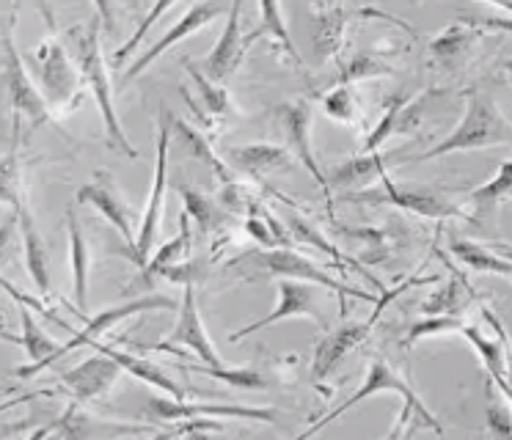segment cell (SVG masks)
Here are the masks:
<instances>
[{
  "label": "cell",
  "instance_id": "obj_1",
  "mask_svg": "<svg viewBox=\"0 0 512 440\" xmlns=\"http://www.w3.org/2000/svg\"><path fill=\"white\" fill-rule=\"evenodd\" d=\"M102 22L100 17L94 14L91 20L75 22L64 31V42H67L69 53L75 58V64L80 69V77H83V86L89 88L91 97L100 108L102 124H105V132H108V143L113 149L124 152L130 160H138V149H135L127 132H124L122 121L116 116V105H113V88H111V75H108V66H105V55H102Z\"/></svg>",
  "mask_w": 512,
  "mask_h": 440
},
{
  "label": "cell",
  "instance_id": "obj_2",
  "mask_svg": "<svg viewBox=\"0 0 512 440\" xmlns=\"http://www.w3.org/2000/svg\"><path fill=\"white\" fill-rule=\"evenodd\" d=\"M378 394H397L402 399L400 407V418H397V424L389 432V438H402V435H411L413 429H433L435 435H444V424L438 421L435 413L427 410V405L422 402V396L416 394V388H413L405 377H402L389 361H383V358H372L369 363L367 374H364V383L358 388L356 394L345 399L342 405L331 410L328 416L320 418V421H314L312 427L301 432V438H309V435H317L320 429L328 427L331 421H336L339 416H345L347 410H353L358 402H364V399H372V396Z\"/></svg>",
  "mask_w": 512,
  "mask_h": 440
},
{
  "label": "cell",
  "instance_id": "obj_3",
  "mask_svg": "<svg viewBox=\"0 0 512 440\" xmlns=\"http://www.w3.org/2000/svg\"><path fill=\"white\" fill-rule=\"evenodd\" d=\"M490 146H512V121L488 91H468L463 121L441 143L430 146L419 157H408V163H427L444 154L479 152Z\"/></svg>",
  "mask_w": 512,
  "mask_h": 440
},
{
  "label": "cell",
  "instance_id": "obj_4",
  "mask_svg": "<svg viewBox=\"0 0 512 440\" xmlns=\"http://www.w3.org/2000/svg\"><path fill=\"white\" fill-rule=\"evenodd\" d=\"M31 69H34L36 86L56 116L78 108L86 86L67 42L58 33H50L45 42H39L31 50Z\"/></svg>",
  "mask_w": 512,
  "mask_h": 440
},
{
  "label": "cell",
  "instance_id": "obj_5",
  "mask_svg": "<svg viewBox=\"0 0 512 440\" xmlns=\"http://www.w3.org/2000/svg\"><path fill=\"white\" fill-rule=\"evenodd\" d=\"M160 308H179L177 300H171L168 295H144V297H135V300H127L122 306H111V308H102L100 314L94 319H86V328L75 333L72 339L64 341V344H58L56 350L47 355L45 361H36V363H25V366H17L14 374L20 377V380H31L39 372H45L50 369L58 358H64L72 350H78V347H89V344H97L102 333H108L111 328H116L119 322L124 319H133L138 314H144V311H160Z\"/></svg>",
  "mask_w": 512,
  "mask_h": 440
},
{
  "label": "cell",
  "instance_id": "obj_6",
  "mask_svg": "<svg viewBox=\"0 0 512 440\" xmlns=\"http://www.w3.org/2000/svg\"><path fill=\"white\" fill-rule=\"evenodd\" d=\"M240 262L245 267H251L254 273L270 275V278H295V281H306V284L312 286H325V289H331L339 297L342 306H345V297H358V300H367V303H378L369 292H361L356 286L339 284L336 278H331L325 270H320L312 259L290 251V248H268V251L248 253Z\"/></svg>",
  "mask_w": 512,
  "mask_h": 440
},
{
  "label": "cell",
  "instance_id": "obj_7",
  "mask_svg": "<svg viewBox=\"0 0 512 440\" xmlns=\"http://www.w3.org/2000/svg\"><path fill=\"white\" fill-rule=\"evenodd\" d=\"M174 132V119H168V113H160V130H157V160H155V182L146 198L144 218L141 229L135 234V245L124 253L133 264L144 267L149 262V253L155 251L157 231H160V218H163V201H166V182H168V141Z\"/></svg>",
  "mask_w": 512,
  "mask_h": 440
},
{
  "label": "cell",
  "instance_id": "obj_8",
  "mask_svg": "<svg viewBox=\"0 0 512 440\" xmlns=\"http://www.w3.org/2000/svg\"><path fill=\"white\" fill-rule=\"evenodd\" d=\"M0 50H3V77H6V88H9V102H12L14 116L31 121V127H42V124H50L56 121L58 116L50 110V105L42 97V91L36 86V80L28 72L23 55L17 53L14 47V31L9 28L3 42H0Z\"/></svg>",
  "mask_w": 512,
  "mask_h": 440
},
{
  "label": "cell",
  "instance_id": "obj_9",
  "mask_svg": "<svg viewBox=\"0 0 512 440\" xmlns=\"http://www.w3.org/2000/svg\"><path fill=\"white\" fill-rule=\"evenodd\" d=\"M342 198H347V201H369V204H391V207L405 209V212H413V215L427 220L466 218L463 207L441 196V193L422 190V187H400L389 182V179H380V187L353 190V193H345Z\"/></svg>",
  "mask_w": 512,
  "mask_h": 440
},
{
  "label": "cell",
  "instance_id": "obj_10",
  "mask_svg": "<svg viewBox=\"0 0 512 440\" xmlns=\"http://www.w3.org/2000/svg\"><path fill=\"white\" fill-rule=\"evenodd\" d=\"M276 119H279L281 130L287 135L290 143L292 157L301 163V168L309 171L317 187H323V193L331 198V187H328V174H323V168L317 163V154H314L312 143V124H314V105L309 97L290 99V102H281L276 105Z\"/></svg>",
  "mask_w": 512,
  "mask_h": 440
},
{
  "label": "cell",
  "instance_id": "obj_11",
  "mask_svg": "<svg viewBox=\"0 0 512 440\" xmlns=\"http://www.w3.org/2000/svg\"><path fill=\"white\" fill-rule=\"evenodd\" d=\"M75 201H78V204H91V207L100 212L102 218L111 223L113 229L122 234L127 251L133 248L135 223H138V218H135L133 204L127 201V196L122 193V187L116 185V179L111 176V171H94V179H91L89 185L80 187L78 193H75Z\"/></svg>",
  "mask_w": 512,
  "mask_h": 440
},
{
  "label": "cell",
  "instance_id": "obj_12",
  "mask_svg": "<svg viewBox=\"0 0 512 440\" xmlns=\"http://www.w3.org/2000/svg\"><path fill=\"white\" fill-rule=\"evenodd\" d=\"M144 416L157 424H171L182 418H243V421H265L273 424L279 413L273 407H245V405H199L185 399H166L149 396L144 405Z\"/></svg>",
  "mask_w": 512,
  "mask_h": 440
},
{
  "label": "cell",
  "instance_id": "obj_13",
  "mask_svg": "<svg viewBox=\"0 0 512 440\" xmlns=\"http://www.w3.org/2000/svg\"><path fill=\"white\" fill-rule=\"evenodd\" d=\"M177 347H185L190 350L201 363H210V366H221L223 358L215 350V344L207 336L204 330V322H201L199 314V300H196V284H185V295H182V303L177 308V322H174V330L168 333L166 341L155 344V350H177Z\"/></svg>",
  "mask_w": 512,
  "mask_h": 440
},
{
  "label": "cell",
  "instance_id": "obj_14",
  "mask_svg": "<svg viewBox=\"0 0 512 440\" xmlns=\"http://www.w3.org/2000/svg\"><path fill=\"white\" fill-rule=\"evenodd\" d=\"M295 317H303V319H312L314 325H325V317L320 306H317V297H314V289L312 284H306V281H295V278H279V303L276 308L265 314L262 319H256L251 325H245V328L234 330L229 341L237 344V341L248 339V336H254L256 330H265L270 325H276L281 319H295Z\"/></svg>",
  "mask_w": 512,
  "mask_h": 440
},
{
  "label": "cell",
  "instance_id": "obj_15",
  "mask_svg": "<svg viewBox=\"0 0 512 440\" xmlns=\"http://www.w3.org/2000/svg\"><path fill=\"white\" fill-rule=\"evenodd\" d=\"M221 14L223 3H218V0H199V3H193V6H190V9L185 11V14H182V17H179L155 44H149V50H144V53L135 58L133 64H130V69L124 72V80H135L138 75H144L146 69L155 64L157 58L166 53V50H171L174 44L182 42V39H188L193 33L204 31V28H207L212 20H218Z\"/></svg>",
  "mask_w": 512,
  "mask_h": 440
},
{
  "label": "cell",
  "instance_id": "obj_16",
  "mask_svg": "<svg viewBox=\"0 0 512 440\" xmlns=\"http://www.w3.org/2000/svg\"><path fill=\"white\" fill-rule=\"evenodd\" d=\"M124 369L119 366L116 358H111L108 352L102 355H94L89 361L78 363L75 369H67L56 377V383L61 388H67L69 396L83 405V402H97V399H105L111 394V388L119 380V374Z\"/></svg>",
  "mask_w": 512,
  "mask_h": 440
},
{
  "label": "cell",
  "instance_id": "obj_17",
  "mask_svg": "<svg viewBox=\"0 0 512 440\" xmlns=\"http://www.w3.org/2000/svg\"><path fill=\"white\" fill-rule=\"evenodd\" d=\"M408 157H402V152L391 149V152H361L358 157H350L345 163H339L336 168L328 171V187L331 193L342 190V193H353V190H367L380 179H386V171L391 165H405Z\"/></svg>",
  "mask_w": 512,
  "mask_h": 440
},
{
  "label": "cell",
  "instance_id": "obj_18",
  "mask_svg": "<svg viewBox=\"0 0 512 440\" xmlns=\"http://www.w3.org/2000/svg\"><path fill=\"white\" fill-rule=\"evenodd\" d=\"M243 39V0H234L232 9H229V20L223 25L218 42L210 50V55L204 61H199L201 72L210 80H215V83L229 80L240 69L245 53H248Z\"/></svg>",
  "mask_w": 512,
  "mask_h": 440
},
{
  "label": "cell",
  "instance_id": "obj_19",
  "mask_svg": "<svg viewBox=\"0 0 512 440\" xmlns=\"http://www.w3.org/2000/svg\"><path fill=\"white\" fill-rule=\"evenodd\" d=\"M380 314H383V308L375 306L367 322H347V325H342L339 330H331L328 336L317 341L312 361V377L317 383L328 380L339 369V363L345 361L347 352H353L361 341L367 339L372 328H375V322L380 319Z\"/></svg>",
  "mask_w": 512,
  "mask_h": 440
},
{
  "label": "cell",
  "instance_id": "obj_20",
  "mask_svg": "<svg viewBox=\"0 0 512 440\" xmlns=\"http://www.w3.org/2000/svg\"><path fill=\"white\" fill-rule=\"evenodd\" d=\"M482 314L488 319L493 330H499V341L488 339V336H482V330L474 328V325H463L460 330V336L477 350V355L482 358V366H485V372L490 374V383L499 385V391L504 399H510V369H507V333H504V325H501L499 319L490 314L488 308H482Z\"/></svg>",
  "mask_w": 512,
  "mask_h": 440
},
{
  "label": "cell",
  "instance_id": "obj_21",
  "mask_svg": "<svg viewBox=\"0 0 512 440\" xmlns=\"http://www.w3.org/2000/svg\"><path fill=\"white\" fill-rule=\"evenodd\" d=\"M149 427H124V424H105L89 416L86 410H80L78 402H72L64 410V416L50 421L45 429H36L34 438L45 435H58V438H105V435H149Z\"/></svg>",
  "mask_w": 512,
  "mask_h": 440
},
{
  "label": "cell",
  "instance_id": "obj_22",
  "mask_svg": "<svg viewBox=\"0 0 512 440\" xmlns=\"http://www.w3.org/2000/svg\"><path fill=\"white\" fill-rule=\"evenodd\" d=\"M223 160L240 174L265 176L273 171H287L292 165V152L276 143H243L226 149Z\"/></svg>",
  "mask_w": 512,
  "mask_h": 440
},
{
  "label": "cell",
  "instance_id": "obj_23",
  "mask_svg": "<svg viewBox=\"0 0 512 440\" xmlns=\"http://www.w3.org/2000/svg\"><path fill=\"white\" fill-rule=\"evenodd\" d=\"M479 33H482V28L471 17H460V20L449 22L444 31L430 42V58L438 66L452 69L471 50V44L477 42Z\"/></svg>",
  "mask_w": 512,
  "mask_h": 440
},
{
  "label": "cell",
  "instance_id": "obj_24",
  "mask_svg": "<svg viewBox=\"0 0 512 440\" xmlns=\"http://www.w3.org/2000/svg\"><path fill=\"white\" fill-rule=\"evenodd\" d=\"M20 237H23V256H25V270L34 281L36 292L42 297L50 295V262H47V248L42 234L36 229L34 215L31 209L20 207Z\"/></svg>",
  "mask_w": 512,
  "mask_h": 440
},
{
  "label": "cell",
  "instance_id": "obj_25",
  "mask_svg": "<svg viewBox=\"0 0 512 440\" xmlns=\"http://www.w3.org/2000/svg\"><path fill=\"white\" fill-rule=\"evenodd\" d=\"M174 135H177L179 141L185 143V149H188V154L193 157V160H199L204 168H210L212 174L218 176V182H221V185H232V182H237L232 165L215 154L210 138H207L196 124H190V121L185 119H174Z\"/></svg>",
  "mask_w": 512,
  "mask_h": 440
},
{
  "label": "cell",
  "instance_id": "obj_26",
  "mask_svg": "<svg viewBox=\"0 0 512 440\" xmlns=\"http://www.w3.org/2000/svg\"><path fill=\"white\" fill-rule=\"evenodd\" d=\"M20 127H23V119L14 116L12 149L0 154V204H9L12 209H20L25 204L23 135H20Z\"/></svg>",
  "mask_w": 512,
  "mask_h": 440
},
{
  "label": "cell",
  "instance_id": "obj_27",
  "mask_svg": "<svg viewBox=\"0 0 512 440\" xmlns=\"http://www.w3.org/2000/svg\"><path fill=\"white\" fill-rule=\"evenodd\" d=\"M347 20H350V11H345L342 6L314 11L312 47L314 55H317V61H328V58H336V55H339L342 44H345Z\"/></svg>",
  "mask_w": 512,
  "mask_h": 440
},
{
  "label": "cell",
  "instance_id": "obj_28",
  "mask_svg": "<svg viewBox=\"0 0 512 440\" xmlns=\"http://www.w3.org/2000/svg\"><path fill=\"white\" fill-rule=\"evenodd\" d=\"M449 253H452L466 270H471V273L501 275V278H510L512 281V262L510 259H504L501 253L493 251L490 245H482V242L474 240H463V237H452V240H449Z\"/></svg>",
  "mask_w": 512,
  "mask_h": 440
},
{
  "label": "cell",
  "instance_id": "obj_29",
  "mask_svg": "<svg viewBox=\"0 0 512 440\" xmlns=\"http://www.w3.org/2000/svg\"><path fill=\"white\" fill-rule=\"evenodd\" d=\"M262 36H270L284 53L290 55L295 64H303L301 53H298V47L292 42L287 17H284V11H281V0H259V25L243 39L245 47H251V44H254L256 39H262Z\"/></svg>",
  "mask_w": 512,
  "mask_h": 440
},
{
  "label": "cell",
  "instance_id": "obj_30",
  "mask_svg": "<svg viewBox=\"0 0 512 440\" xmlns=\"http://www.w3.org/2000/svg\"><path fill=\"white\" fill-rule=\"evenodd\" d=\"M188 75L193 77V83H196V88H199L201 105H196L185 91H182V97H185V102L193 108V113H196V119H199L201 124H212L215 116H229V113H232V97H229V91H226L221 83L210 80V77L201 72L199 64H190V61H188Z\"/></svg>",
  "mask_w": 512,
  "mask_h": 440
},
{
  "label": "cell",
  "instance_id": "obj_31",
  "mask_svg": "<svg viewBox=\"0 0 512 440\" xmlns=\"http://www.w3.org/2000/svg\"><path fill=\"white\" fill-rule=\"evenodd\" d=\"M100 352H108L111 358H116L119 361V366H122L124 372L133 374L135 380H141V383L152 385V388H157V391H163V394L174 396V399H185V388L177 383V380H171L160 366H155V363H149L146 358H138V355H133V352H119L113 350V347H102V344H94Z\"/></svg>",
  "mask_w": 512,
  "mask_h": 440
},
{
  "label": "cell",
  "instance_id": "obj_32",
  "mask_svg": "<svg viewBox=\"0 0 512 440\" xmlns=\"http://www.w3.org/2000/svg\"><path fill=\"white\" fill-rule=\"evenodd\" d=\"M444 264L452 270V264L446 262ZM474 292L468 289L466 278L460 273H449L444 284L435 289L433 295L427 297L422 303V314L424 317H435V314H452V317H463V311H466L468 300H474Z\"/></svg>",
  "mask_w": 512,
  "mask_h": 440
},
{
  "label": "cell",
  "instance_id": "obj_33",
  "mask_svg": "<svg viewBox=\"0 0 512 440\" xmlns=\"http://www.w3.org/2000/svg\"><path fill=\"white\" fill-rule=\"evenodd\" d=\"M67 231H69V256H72V292L78 303L80 314H86L89 303V242L80 231L75 218V209H67Z\"/></svg>",
  "mask_w": 512,
  "mask_h": 440
},
{
  "label": "cell",
  "instance_id": "obj_34",
  "mask_svg": "<svg viewBox=\"0 0 512 440\" xmlns=\"http://www.w3.org/2000/svg\"><path fill=\"white\" fill-rule=\"evenodd\" d=\"M177 193L182 198V204H185V212L196 220L201 234H210V231L221 229L223 220L229 215V209L223 207V204H218L215 198L204 196L201 190L188 185H177Z\"/></svg>",
  "mask_w": 512,
  "mask_h": 440
},
{
  "label": "cell",
  "instance_id": "obj_35",
  "mask_svg": "<svg viewBox=\"0 0 512 440\" xmlns=\"http://www.w3.org/2000/svg\"><path fill=\"white\" fill-rule=\"evenodd\" d=\"M188 242H190L188 212H182V215H179V234L174 237V240L163 242V245L155 251V256L141 267V281H152V278H157V275L163 278V275H166L168 270L179 262V256L185 253Z\"/></svg>",
  "mask_w": 512,
  "mask_h": 440
},
{
  "label": "cell",
  "instance_id": "obj_36",
  "mask_svg": "<svg viewBox=\"0 0 512 440\" xmlns=\"http://www.w3.org/2000/svg\"><path fill=\"white\" fill-rule=\"evenodd\" d=\"M193 374H204V377H212V380H221L226 385H234V388H245V391H265L270 385V380L259 369H248V366H210V363H196V366H188Z\"/></svg>",
  "mask_w": 512,
  "mask_h": 440
},
{
  "label": "cell",
  "instance_id": "obj_37",
  "mask_svg": "<svg viewBox=\"0 0 512 440\" xmlns=\"http://www.w3.org/2000/svg\"><path fill=\"white\" fill-rule=\"evenodd\" d=\"M510 196H512V160H504V163L499 165L496 176L488 179L482 187H477V190L468 196V201L474 204L477 212H493L504 198H510Z\"/></svg>",
  "mask_w": 512,
  "mask_h": 440
},
{
  "label": "cell",
  "instance_id": "obj_38",
  "mask_svg": "<svg viewBox=\"0 0 512 440\" xmlns=\"http://www.w3.org/2000/svg\"><path fill=\"white\" fill-rule=\"evenodd\" d=\"M394 75V66L389 61H383L378 55H353L347 64H342L339 77H336V86H353L361 80H375V77H389Z\"/></svg>",
  "mask_w": 512,
  "mask_h": 440
},
{
  "label": "cell",
  "instance_id": "obj_39",
  "mask_svg": "<svg viewBox=\"0 0 512 440\" xmlns=\"http://www.w3.org/2000/svg\"><path fill=\"white\" fill-rule=\"evenodd\" d=\"M339 229L350 237H356V240L367 242V251L361 253V262H367V267H378V264L391 259V237L386 229H375V226H367V229L339 226Z\"/></svg>",
  "mask_w": 512,
  "mask_h": 440
},
{
  "label": "cell",
  "instance_id": "obj_40",
  "mask_svg": "<svg viewBox=\"0 0 512 440\" xmlns=\"http://www.w3.org/2000/svg\"><path fill=\"white\" fill-rule=\"evenodd\" d=\"M408 102V94H402V91H397V94H391L389 102H386V108H383V116H380V121L372 127V132L367 135V141H364V149L361 152H378V149H383L386 143H389V138L394 135V124H397V116H400L402 105Z\"/></svg>",
  "mask_w": 512,
  "mask_h": 440
},
{
  "label": "cell",
  "instance_id": "obj_41",
  "mask_svg": "<svg viewBox=\"0 0 512 440\" xmlns=\"http://www.w3.org/2000/svg\"><path fill=\"white\" fill-rule=\"evenodd\" d=\"M463 317H452V314H435V317L419 319L416 325H411L408 336L402 341V347H413L424 339H433V336H449V333H460L463 330Z\"/></svg>",
  "mask_w": 512,
  "mask_h": 440
},
{
  "label": "cell",
  "instance_id": "obj_42",
  "mask_svg": "<svg viewBox=\"0 0 512 440\" xmlns=\"http://www.w3.org/2000/svg\"><path fill=\"white\" fill-rule=\"evenodd\" d=\"M20 319H23V347L28 352V358H31V363L45 361L58 344L36 322L34 314H31V306H20Z\"/></svg>",
  "mask_w": 512,
  "mask_h": 440
},
{
  "label": "cell",
  "instance_id": "obj_43",
  "mask_svg": "<svg viewBox=\"0 0 512 440\" xmlns=\"http://www.w3.org/2000/svg\"><path fill=\"white\" fill-rule=\"evenodd\" d=\"M323 113L339 124H358V97L353 86H336L323 97Z\"/></svg>",
  "mask_w": 512,
  "mask_h": 440
},
{
  "label": "cell",
  "instance_id": "obj_44",
  "mask_svg": "<svg viewBox=\"0 0 512 440\" xmlns=\"http://www.w3.org/2000/svg\"><path fill=\"white\" fill-rule=\"evenodd\" d=\"M174 3H177V0H155V3L149 6V11H146L144 20L138 22V28H135L133 36L127 39V44H124V47H119V50L113 53V64L122 66L124 61H127V58H130V55L135 53V50H138V44L144 42L146 33L155 28V22L160 20V17H163V14H166V11L171 9V6H174Z\"/></svg>",
  "mask_w": 512,
  "mask_h": 440
},
{
  "label": "cell",
  "instance_id": "obj_45",
  "mask_svg": "<svg viewBox=\"0 0 512 440\" xmlns=\"http://www.w3.org/2000/svg\"><path fill=\"white\" fill-rule=\"evenodd\" d=\"M287 223H290V229L295 231L298 237H301V242H309V245H314L317 251L328 253V256H331V259H334V262L339 264V267H345V264H347L345 253L339 251L336 245H331V242L325 240L317 226H312V223H309V220H306V218H290V220H287Z\"/></svg>",
  "mask_w": 512,
  "mask_h": 440
},
{
  "label": "cell",
  "instance_id": "obj_46",
  "mask_svg": "<svg viewBox=\"0 0 512 440\" xmlns=\"http://www.w3.org/2000/svg\"><path fill=\"white\" fill-rule=\"evenodd\" d=\"M488 410H485V418H488V429L493 435H501V438H512V405L510 399L499 402L493 396V388L488 385Z\"/></svg>",
  "mask_w": 512,
  "mask_h": 440
},
{
  "label": "cell",
  "instance_id": "obj_47",
  "mask_svg": "<svg viewBox=\"0 0 512 440\" xmlns=\"http://www.w3.org/2000/svg\"><path fill=\"white\" fill-rule=\"evenodd\" d=\"M245 229H248V234H251V237H254L256 242H262L265 248H279V245H281L279 237L273 234V229H270V223H268V220H265V215L259 218L256 212H251V218L245 220Z\"/></svg>",
  "mask_w": 512,
  "mask_h": 440
},
{
  "label": "cell",
  "instance_id": "obj_48",
  "mask_svg": "<svg viewBox=\"0 0 512 440\" xmlns=\"http://www.w3.org/2000/svg\"><path fill=\"white\" fill-rule=\"evenodd\" d=\"M23 3H25V0H14V9H20ZM28 3H31V6H34L39 14H42V20H45L47 31L56 33L58 25H56V11H53V3H50V0H28Z\"/></svg>",
  "mask_w": 512,
  "mask_h": 440
},
{
  "label": "cell",
  "instance_id": "obj_49",
  "mask_svg": "<svg viewBox=\"0 0 512 440\" xmlns=\"http://www.w3.org/2000/svg\"><path fill=\"white\" fill-rule=\"evenodd\" d=\"M94 9H97L102 28L108 33H116V0H94Z\"/></svg>",
  "mask_w": 512,
  "mask_h": 440
},
{
  "label": "cell",
  "instance_id": "obj_50",
  "mask_svg": "<svg viewBox=\"0 0 512 440\" xmlns=\"http://www.w3.org/2000/svg\"><path fill=\"white\" fill-rule=\"evenodd\" d=\"M474 20V17H471ZM482 31H510L512 33V20L510 17H490V20H474Z\"/></svg>",
  "mask_w": 512,
  "mask_h": 440
},
{
  "label": "cell",
  "instance_id": "obj_51",
  "mask_svg": "<svg viewBox=\"0 0 512 440\" xmlns=\"http://www.w3.org/2000/svg\"><path fill=\"white\" fill-rule=\"evenodd\" d=\"M488 245L496 253H501L504 259H510V262H512V245H510V242H488Z\"/></svg>",
  "mask_w": 512,
  "mask_h": 440
},
{
  "label": "cell",
  "instance_id": "obj_52",
  "mask_svg": "<svg viewBox=\"0 0 512 440\" xmlns=\"http://www.w3.org/2000/svg\"><path fill=\"white\" fill-rule=\"evenodd\" d=\"M499 66H501V77H504V83L512 86V58H504Z\"/></svg>",
  "mask_w": 512,
  "mask_h": 440
},
{
  "label": "cell",
  "instance_id": "obj_53",
  "mask_svg": "<svg viewBox=\"0 0 512 440\" xmlns=\"http://www.w3.org/2000/svg\"><path fill=\"white\" fill-rule=\"evenodd\" d=\"M0 341H9V344H20L23 347V336H14L12 330L0 328Z\"/></svg>",
  "mask_w": 512,
  "mask_h": 440
},
{
  "label": "cell",
  "instance_id": "obj_54",
  "mask_svg": "<svg viewBox=\"0 0 512 440\" xmlns=\"http://www.w3.org/2000/svg\"><path fill=\"white\" fill-rule=\"evenodd\" d=\"M490 6H496V9H504L507 14H512V0H485Z\"/></svg>",
  "mask_w": 512,
  "mask_h": 440
},
{
  "label": "cell",
  "instance_id": "obj_55",
  "mask_svg": "<svg viewBox=\"0 0 512 440\" xmlns=\"http://www.w3.org/2000/svg\"><path fill=\"white\" fill-rule=\"evenodd\" d=\"M141 3H155V0H141Z\"/></svg>",
  "mask_w": 512,
  "mask_h": 440
},
{
  "label": "cell",
  "instance_id": "obj_56",
  "mask_svg": "<svg viewBox=\"0 0 512 440\" xmlns=\"http://www.w3.org/2000/svg\"><path fill=\"white\" fill-rule=\"evenodd\" d=\"M510 198H512V196H510Z\"/></svg>",
  "mask_w": 512,
  "mask_h": 440
}]
</instances>
